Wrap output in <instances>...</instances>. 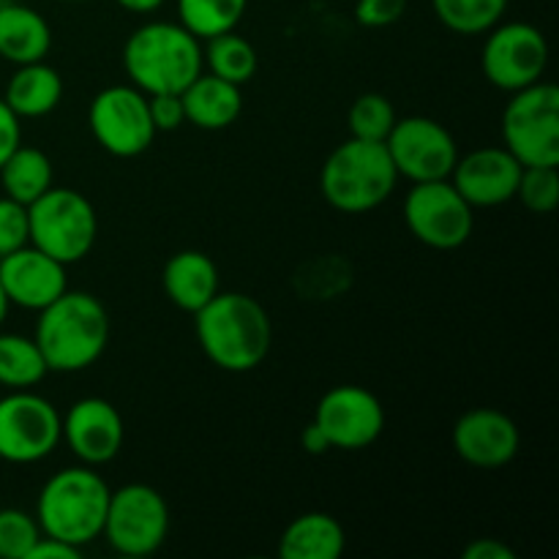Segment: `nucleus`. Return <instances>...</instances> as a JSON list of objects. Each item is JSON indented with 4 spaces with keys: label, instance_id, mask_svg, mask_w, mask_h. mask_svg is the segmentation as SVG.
Listing matches in <instances>:
<instances>
[{
    "label": "nucleus",
    "instance_id": "24",
    "mask_svg": "<svg viewBox=\"0 0 559 559\" xmlns=\"http://www.w3.org/2000/svg\"><path fill=\"white\" fill-rule=\"evenodd\" d=\"M0 186H3L5 197L22 202V205H31L55 186L52 162L38 147L20 145L0 167Z\"/></svg>",
    "mask_w": 559,
    "mask_h": 559
},
{
    "label": "nucleus",
    "instance_id": "33",
    "mask_svg": "<svg viewBox=\"0 0 559 559\" xmlns=\"http://www.w3.org/2000/svg\"><path fill=\"white\" fill-rule=\"evenodd\" d=\"M407 11V0H358L355 20L364 27H388L399 22Z\"/></svg>",
    "mask_w": 559,
    "mask_h": 559
},
{
    "label": "nucleus",
    "instance_id": "32",
    "mask_svg": "<svg viewBox=\"0 0 559 559\" xmlns=\"http://www.w3.org/2000/svg\"><path fill=\"white\" fill-rule=\"evenodd\" d=\"M31 243V227H27V205L0 197V257L22 249Z\"/></svg>",
    "mask_w": 559,
    "mask_h": 559
},
{
    "label": "nucleus",
    "instance_id": "31",
    "mask_svg": "<svg viewBox=\"0 0 559 559\" xmlns=\"http://www.w3.org/2000/svg\"><path fill=\"white\" fill-rule=\"evenodd\" d=\"M516 197L530 213H546L557 211L559 202V173L557 167H524L522 178H519Z\"/></svg>",
    "mask_w": 559,
    "mask_h": 559
},
{
    "label": "nucleus",
    "instance_id": "39",
    "mask_svg": "<svg viewBox=\"0 0 559 559\" xmlns=\"http://www.w3.org/2000/svg\"><path fill=\"white\" fill-rule=\"evenodd\" d=\"M118 5H123L126 11H134V14H151V11L162 9L164 0H115Z\"/></svg>",
    "mask_w": 559,
    "mask_h": 559
},
{
    "label": "nucleus",
    "instance_id": "15",
    "mask_svg": "<svg viewBox=\"0 0 559 559\" xmlns=\"http://www.w3.org/2000/svg\"><path fill=\"white\" fill-rule=\"evenodd\" d=\"M60 426H63L60 440H66L69 451L87 467L112 462L123 448V418L107 399H80L60 418Z\"/></svg>",
    "mask_w": 559,
    "mask_h": 559
},
{
    "label": "nucleus",
    "instance_id": "1",
    "mask_svg": "<svg viewBox=\"0 0 559 559\" xmlns=\"http://www.w3.org/2000/svg\"><path fill=\"white\" fill-rule=\"evenodd\" d=\"M197 342L218 369L246 374L267 358L273 325L262 304L243 293H216L194 314Z\"/></svg>",
    "mask_w": 559,
    "mask_h": 559
},
{
    "label": "nucleus",
    "instance_id": "13",
    "mask_svg": "<svg viewBox=\"0 0 559 559\" xmlns=\"http://www.w3.org/2000/svg\"><path fill=\"white\" fill-rule=\"evenodd\" d=\"M385 147L399 178H407L413 183L451 178L459 162V145L451 131L424 115L396 118Z\"/></svg>",
    "mask_w": 559,
    "mask_h": 559
},
{
    "label": "nucleus",
    "instance_id": "12",
    "mask_svg": "<svg viewBox=\"0 0 559 559\" xmlns=\"http://www.w3.org/2000/svg\"><path fill=\"white\" fill-rule=\"evenodd\" d=\"M484 76L495 87L516 93L535 85L549 66V44L546 36L530 22H497L489 31L480 52Z\"/></svg>",
    "mask_w": 559,
    "mask_h": 559
},
{
    "label": "nucleus",
    "instance_id": "35",
    "mask_svg": "<svg viewBox=\"0 0 559 559\" xmlns=\"http://www.w3.org/2000/svg\"><path fill=\"white\" fill-rule=\"evenodd\" d=\"M22 145V126L20 118L14 115V109L0 98V167H3L5 158Z\"/></svg>",
    "mask_w": 559,
    "mask_h": 559
},
{
    "label": "nucleus",
    "instance_id": "36",
    "mask_svg": "<svg viewBox=\"0 0 559 559\" xmlns=\"http://www.w3.org/2000/svg\"><path fill=\"white\" fill-rule=\"evenodd\" d=\"M80 557H82L80 546H71L66 544V540L49 538V535H41V538L36 540V546L31 549V555H27V559H80Z\"/></svg>",
    "mask_w": 559,
    "mask_h": 559
},
{
    "label": "nucleus",
    "instance_id": "22",
    "mask_svg": "<svg viewBox=\"0 0 559 559\" xmlns=\"http://www.w3.org/2000/svg\"><path fill=\"white\" fill-rule=\"evenodd\" d=\"M60 98H63V80L44 60L16 66V71L11 74L3 93V102L14 109V115L20 120L44 118V115H49L58 107Z\"/></svg>",
    "mask_w": 559,
    "mask_h": 559
},
{
    "label": "nucleus",
    "instance_id": "9",
    "mask_svg": "<svg viewBox=\"0 0 559 559\" xmlns=\"http://www.w3.org/2000/svg\"><path fill=\"white\" fill-rule=\"evenodd\" d=\"M475 207L459 194L451 178L413 183L404 200V222L409 233L429 249L451 251L469 240L475 227Z\"/></svg>",
    "mask_w": 559,
    "mask_h": 559
},
{
    "label": "nucleus",
    "instance_id": "28",
    "mask_svg": "<svg viewBox=\"0 0 559 559\" xmlns=\"http://www.w3.org/2000/svg\"><path fill=\"white\" fill-rule=\"evenodd\" d=\"M435 14L448 31L459 36L489 33L502 20L508 0H431Z\"/></svg>",
    "mask_w": 559,
    "mask_h": 559
},
{
    "label": "nucleus",
    "instance_id": "30",
    "mask_svg": "<svg viewBox=\"0 0 559 559\" xmlns=\"http://www.w3.org/2000/svg\"><path fill=\"white\" fill-rule=\"evenodd\" d=\"M38 538L41 527L31 513L20 508L0 511V559H27Z\"/></svg>",
    "mask_w": 559,
    "mask_h": 559
},
{
    "label": "nucleus",
    "instance_id": "34",
    "mask_svg": "<svg viewBox=\"0 0 559 559\" xmlns=\"http://www.w3.org/2000/svg\"><path fill=\"white\" fill-rule=\"evenodd\" d=\"M151 120L156 131H175L186 123V109L180 93H153L147 96Z\"/></svg>",
    "mask_w": 559,
    "mask_h": 559
},
{
    "label": "nucleus",
    "instance_id": "27",
    "mask_svg": "<svg viewBox=\"0 0 559 559\" xmlns=\"http://www.w3.org/2000/svg\"><path fill=\"white\" fill-rule=\"evenodd\" d=\"M249 0H178V22L197 36L207 41L238 27L243 20Z\"/></svg>",
    "mask_w": 559,
    "mask_h": 559
},
{
    "label": "nucleus",
    "instance_id": "17",
    "mask_svg": "<svg viewBox=\"0 0 559 559\" xmlns=\"http://www.w3.org/2000/svg\"><path fill=\"white\" fill-rule=\"evenodd\" d=\"M0 287L11 306L41 311L69 289V278L63 262L27 243L0 257Z\"/></svg>",
    "mask_w": 559,
    "mask_h": 559
},
{
    "label": "nucleus",
    "instance_id": "25",
    "mask_svg": "<svg viewBox=\"0 0 559 559\" xmlns=\"http://www.w3.org/2000/svg\"><path fill=\"white\" fill-rule=\"evenodd\" d=\"M47 364L33 338L0 333V385L9 391H31L47 377Z\"/></svg>",
    "mask_w": 559,
    "mask_h": 559
},
{
    "label": "nucleus",
    "instance_id": "26",
    "mask_svg": "<svg viewBox=\"0 0 559 559\" xmlns=\"http://www.w3.org/2000/svg\"><path fill=\"white\" fill-rule=\"evenodd\" d=\"M202 60L207 63L211 74L218 80H227L233 85H246L257 74V49L249 38L238 36L235 31L222 33V36L207 38L202 49Z\"/></svg>",
    "mask_w": 559,
    "mask_h": 559
},
{
    "label": "nucleus",
    "instance_id": "20",
    "mask_svg": "<svg viewBox=\"0 0 559 559\" xmlns=\"http://www.w3.org/2000/svg\"><path fill=\"white\" fill-rule=\"evenodd\" d=\"M180 98H183L186 120L202 131L229 129V126L240 118V109H243L240 87L227 80H218L211 71H207V74L202 71V74L180 93Z\"/></svg>",
    "mask_w": 559,
    "mask_h": 559
},
{
    "label": "nucleus",
    "instance_id": "11",
    "mask_svg": "<svg viewBox=\"0 0 559 559\" xmlns=\"http://www.w3.org/2000/svg\"><path fill=\"white\" fill-rule=\"evenodd\" d=\"M60 415L33 391H11L0 399V459L9 464H36L60 442Z\"/></svg>",
    "mask_w": 559,
    "mask_h": 559
},
{
    "label": "nucleus",
    "instance_id": "16",
    "mask_svg": "<svg viewBox=\"0 0 559 559\" xmlns=\"http://www.w3.org/2000/svg\"><path fill=\"white\" fill-rule=\"evenodd\" d=\"M522 445V435L511 415L495 407L464 413L453 426V448L469 467L497 469L513 462Z\"/></svg>",
    "mask_w": 559,
    "mask_h": 559
},
{
    "label": "nucleus",
    "instance_id": "40",
    "mask_svg": "<svg viewBox=\"0 0 559 559\" xmlns=\"http://www.w3.org/2000/svg\"><path fill=\"white\" fill-rule=\"evenodd\" d=\"M9 298H5V293H3V287H0V325H3L5 322V317H9Z\"/></svg>",
    "mask_w": 559,
    "mask_h": 559
},
{
    "label": "nucleus",
    "instance_id": "3",
    "mask_svg": "<svg viewBox=\"0 0 559 559\" xmlns=\"http://www.w3.org/2000/svg\"><path fill=\"white\" fill-rule=\"evenodd\" d=\"M202 44L180 22H147L123 44V69L145 96L183 93L202 74Z\"/></svg>",
    "mask_w": 559,
    "mask_h": 559
},
{
    "label": "nucleus",
    "instance_id": "8",
    "mask_svg": "<svg viewBox=\"0 0 559 559\" xmlns=\"http://www.w3.org/2000/svg\"><path fill=\"white\" fill-rule=\"evenodd\" d=\"M102 535L123 557L153 555L169 535L167 500L147 484L120 486L109 495Z\"/></svg>",
    "mask_w": 559,
    "mask_h": 559
},
{
    "label": "nucleus",
    "instance_id": "19",
    "mask_svg": "<svg viewBox=\"0 0 559 559\" xmlns=\"http://www.w3.org/2000/svg\"><path fill=\"white\" fill-rule=\"evenodd\" d=\"M167 298L180 311L197 314L218 293V267L207 254L197 249L178 251L167 260L162 273Z\"/></svg>",
    "mask_w": 559,
    "mask_h": 559
},
{
    "label": "nucleus",
    "instance_id": "37",
    "mask_svg": "<svg viewBox=\"0 0 559 559\" xmlns=\"http://www.w3.org/2000/svg\"><path fill=\"white\" fill-rule=\"evenodd\" d=\"M464 559H516V551L495 538H478L464 549Z\"/></svg>",
    "mask_w": 559,
    "mask_h": 559
},
{
    "label": "nucleus",
    "instance_id": "10",
    "mask_svg": "<svg viewBox=\"0 0 559 559\" xmlns=\"http://www.w3.org/2000/svg\"><path fill=\"white\" fill-rule=\"evenodd\" d=\"M87 126L93 140L118 158L140 156L156 136L147 96L134 85H109L96 93L87 109Z\"/></svg>",
    "mask_w": 559,
    "mask_h": 559
},
{
    "label": "nucleus",
    "instance_id": "23",
    "mask_svg": "<svg viewBox=\"0 0 559 559\" xmlns=\"http://www.w3.org/2000/svg\"><path fill=\"white\" fill-rule=\"evenodd\" d=\"M347 533L331 513H304L284 530L278 555L284 559H336L344 555Z\"/></svg>",
    "mask_w": 559,
    "mask_h": 559
},
{
    "label": "nucleus",
    "instance_id": "5",
    "mask_svg": "<svg viewBox=\"0 0 559 559\" xmlns=\"http://www.w3.org/2000/svg\"><path fill=\"white\" fill-rule=\"evenodd\" d=\"M399 173L385 142L349 136L328 156L320 173V189L328 205L358 216L380 207L396 189Z\"/></svg>",
    "mask_w": 559,
    "mask_h": 559
},
{
    "label": "nucleus",
    "instance_id": "18",
    "mask_svg": "<svg viewBox=\"0 0 559 559\" xmlns=\"http://www.w3.org/2000/svg\"><path fill=\"white\" fill-rule=\"evenodd\" d=\"M522 169L506 147H478L467 156H459L451 183L473 207H495L516 197Z\"/></svg>",
    "mask_w": 559,
    "mask_h": 559
},
{
    "label": "nucleus",
    "instance_id": "38",
    "mask_svg": "<svg viewBox=\"0 0 559 559\" xmlns=\"http://www.w3.org/2000/svg\"><path fill=\"white\" fill-rule=\"evenodd\" d=\"M300 442H304V448L311 453V456H322V453L331 451V442H328V437L322 435V429L314 424V420H311V424L304 429Z\"/></svg>",
    "mask_w": 559,
    "mask_h": 559
},
{
    "label": "nucleus",
    "instance_id": "2",
    "mask_svg": "<svg viewBox=\"0 0 559 559\" xmlns=\"http://www.w3.org/2000/svg\"><path fill=\"white\" fill-rule=\"evenodd\" d=\"M49 371L74 374L104 355L109 342V317L102 300L91 293L66 289L44 306L36 320V336Z\"/></svg>",
    "mask_w": 559,
    "mask_h": 559
},
{
    "label": "nucleus",
    "instance_id": "21",
    "mask_svg": "<svg viewBox=\"0 0 559 559\" xmlns=\"http://www.w3.org/2000/svg\"><path fill=\"white\" fill-rule=\"evenodd\" d=\"M52 49L49 22L22 3L0 5V58L14 66L38 63Z\"/></svg>",
    "mask_w": 559,
    "mask_h": 559
},
{
    "label": "nucleus",
    "instance_id": "4",
    "mask_svg": "<svg viewBox=\"0 0 559 559\" xmlns=\"http://www.w3.org/2000/svg\"><path fill=\"white\" fill-rule=\"evenodd\" d=\"M112 489L93 467H66L41 486L36 522L41 535L87 546L102 535Z\"/></svg>",
    "mask_w": 559,
    "mask_h": 559
},
{
    "label": "nucleus",
    "instance_id": "7",
    "mask_svg": "<svg viewBox=\"0 0 559 559\" xmlns=\"http://www.w3.org/2000/svg\"><path fill=\"white\" fill-rule=\"evenodd\" d=\"M502 142L522 167H559V91L535 82L513 93L502 112Z\"/></svg>",
    "mask_w": 559,
    "mask_h": 559
},
{
    "label": "nucleus",
    "instance_id": "14",
    "mask_svg": "<svg viewBox=\"0 0 559 559\" xmlns=\"http://www.w3.org/2000/svg\"><path fill=\"white\" fill-rule=\"evenodd\" d=\"M314 424L328 437L331 448L364 451L385 429V409L380 399L360 385L331 388L314 409Z\"/></svg>",
    "mask_w": 559,
    "mask_h": 559
},
{
    "label": "nucleus",
    "instance_id": "29",
    "mask_svg": "<svg viewBox=\"0 0 559 559\" xmlns=\"http://www.w3.org/2000/svg\"><path fill=\"white\" fill-rule=\"evenodd\" d=\"M396 123V109L382 93H364L349 107V134L358 140L385 142Z\"/></svg>",
    "mask_w": 559,
    "mask_h": 559
},
{
    "label": "nucleus",
    "instance_id": "6",
    "mask_svg": "<svg viewBox=\"0 0 559 559\" xmlns=\"http://www.w3.org/2000/svg\"><path fill=\"white\" fill-rule=\"evenodd\" d=\"M27 227L31 246L63 265H71L91 254L98 235V216L91 200L80 191L52 186L27 205Z\"/></svg>",
    "mask_w": 559,
    "mask_h": 559
}]
</instances>
